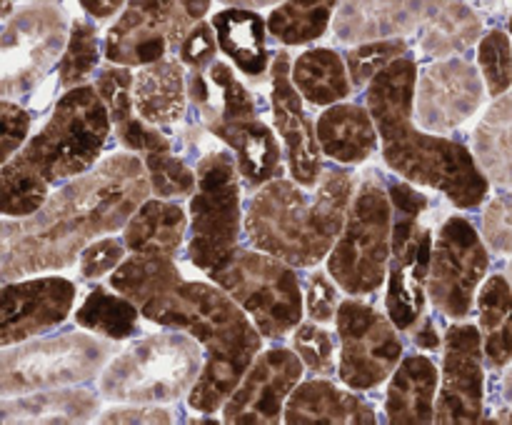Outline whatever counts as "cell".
I'll use <instances>...</instances> for the list:
<instances>
[{
    "label": "cell",
    "mask_w": 512,
    "mask_h": 425,
    "mask_svg": "<svg viewBox=\"0 0 512 425\" xmlns=\"http://www.w3.org/2000/svg\"><path fill=\"white\" fill-rule=\"evenodd\" d=\"M148 195L143 158L115 153L60 185L35 213L0 220V288L73 265L85 245L123 228Z\"/></svg>",
    "instance_id": "cell-1"
},
{
    "label": "cell",
    "mask_w": 512,
    "mask_h": 425,
    "mask_svg": "<svg viewBox=\"0 0 512 425\" xmlns=\"http://www.w3.org/2000/svg\"><path fill=\"white\" fill-rule=\"evenodd\" d=\"M418 63L403 55L368 83L365 103L380 135V155L398 178L443 193L458 208H478L490 193L488 175L463 143L415 128Z\"/></svg>",
    "instance_id": "cell-2"
},
{
    "label": "cell",
    "mask_w": 512,
    "mask_h": 425,
    "mask_svg": "<svg viewBox=\"0 0 512 425\" xmlns=\"http://www.w3.org/2000/svg\"><path fill=\"white\" fill-rule=\"evenodd\" d=\"M110 128L108 105L95 85L65 90L43 130L25 140L0 168V215L23 218L35 213L55 185L95 168Z\"/></svg>",
    "instance_id": "cell-3"
},
{
    "label": "cell",
    "mask_w": 512,
    "mask_h": 425,
    "mask_svg": "<svg viewBox=\"0 0 512 425\" xmlns=\"http://www.w3.org/2000/svg\"><path fill=\"white\" fill-rule=\"evenodd\" d=\"M140 315L185 330L203 345L205 365L188 393V405L205 415L223 408L263 345V333L220 285L178 280L140 305Z\"/></svg>",
    "instance_id": "cell-4"
},
{
    "label": "cell",
    "mask_w": 512,
    "mask_h": 425,
    "mask_svg": "<svg viewBox=\"0 0 512 425\" xmlns=\"http://www.w3.org/2000/svg\"><path fill=\"white\" fill-rule=\"evenodd\" d=\"M355 188L358 175L350 168L323 170L310 190L278 175L250 198L245 210L248 240L293 268H313L333 250Z\"/></svg>",
    "instance_id": "cell-5"
},
{
    "label": "cell",
    "mask_w": 512,
    "mask_h": 425,
    "mask_svg": "<svg viewBox=\"0 0 512 425\" xmlns=\"http://www.w3.org/2000/svg\"><path fill=\"white\" fill-rule=\"evenodd\" d=\"M480 30L478 13L463 0H343L333 23L338 43L405 38L435 58L470 48Z\"/></svg>",
    "instance_id": "cell-6"
},
{
    "label": "cell",
    "mask_w": 512,
    "mask_h": 425,
    "mask_svg": "<svg viewBox=\"0 0 512 425\" xmlns=\"http://www.w3.org/2000/svg\"><path fill=\"white\" fill-rule=\"evenodd\" d=\"M203 365V345L185 330L145 335L105 363L98 393L113 403H175L193 390Z\"/></svg>",
    "instance_id": "cell-7"
},
{
    "label": "cell",
    "mask_w": 512,
    "mask_h": 425,
    "mask_svg": "<svg viewBox=\"0 0 512 425\" xmlns=\"http://www.w3.org/2000/svg\"><path fill=\"white\" fill-rule=\"evenodd\" d=\"M393 253V205L388 185L370 170L355 188L343 230L328 260V273L348 295H370L388 280Z\"/></svg>",
    "instance_id": "cell-8"
},
{
    "label": "cell",
    "mask_w": 512,
    "mask_h": 425,
    "mask_svg": "<svg viewBox=\"0 0 512 425\" xmlns=\"http://www.w3.org/2000/svg\"><path fill=\"white\" fill-rule=\"evenodd\" d=\"M393 205V253L388 268V293L385 313L398 330L408 333L423 320L428 303V273L433 255V230L423 225L430 198L418 193L408 180H393L388 185Z\"/></svg>",
    "instance_id": "cell-9"
},
{
    "label": "cell",
    "mask_w": 512,
    "mask_h": 425,
    "mask_svg": "<svg viewBox=\"0 0 512 425\" xmlns=\"http://www.w3.org/2000/svg\"><path fill=\"white\" fill-rule=\"evenodd\" d=\"M198 188L190 195L188 260L195 268H220L238 253L245 228L240 170L233 150H210L195 165Z\"/></svg>",
    "instance_id": "cell-10"
},
{
    "label": "cell",
    "mask_w": 512,
    "mask_h": 425,
    "mask_svg": "<svg viewBox=\"0 0 512 425\" xmlns=\"http://www.w3.org/2000/svg\"><path fill=\"white\" fill-rule=\"evenodd\" d=\"M115 340L63 333L0 350V400L93 380L115 353Z\"/></svg>",
    "instance_id": "cell-11"
},
{
    "label": "cell",
    "mask_w": 512,
    "mask_h": 425,
    "mask_svg": "<svg viewBox=\"0 0 512 425\" xmlns=\"http://www.w3.org/2000/svg\"><path fill=\"white\" fill-rule=\"evenodd\" d=\"M208 278L225 290L265 338H285L305 315V295L293 265L265 250H238Z\"/></svg>",
    "instance_id": "cell-12"
},
{
    "label": "cell",
    "mask_w": 512,
    "mask_h": 425,
    "mask_svg": "<svg viewBox=\"0 0 512 425\" xmlns=\"http://www.w3.org/2000/svg\"><path fill=\"white\" fill-rule=\"evenodd\" d=\"M65 40L63 15L48 0H0V98L33 90Z\"/></svg>",
    "instance_id": "cell-13"
},
{
    "label": "cell",
    "mask_w": 512,
    "mask_h": 425,
    "mask_svg": "<svg viewBox=\"0 0 512 425\" xmlns=\"http://www.w3.org/2000/svg\"><path fill=\"white\" fill-rule=\"evenodd\" d=\"M210 0H125L123 15L105 35V58L118 65H148L178 50L205 18Z\"/></svg>",
    "instance_id": "cell-14"
},
{
    "label": "cell",
    "mask_w": 512,
    "mask_h": 425,
    "mask_svg": "<svg viewBox=\"0 0 512 425\" xmlns=\"http://www.w3.org/2000/svg\"><path fill=\"white\" fill-rule=\"evenodd\" d=\"M490 268L483 235L463 215H450L433 240L428 300L445 318L465 320L475 308L478 288Z\"/></svg>",
    "instance_id": "cell-15"
},
{
    "label": "cell",
    "mask_w": 512,
    "mask_h": 425,
    "mask_svg": "<svg viewBox=\"0 0 512 425\" xmlns=\"http://www.w3.org/2000/svg\"><path fill=\"white\" fill-rule=\"evenodd\" d=\"M335 323L340 338L338 378L360 393L385 383L405 353L398 325L390 315L350 295L340 300Z\"/></svg>",
    "instance_id": "cell-16"
},
{
    "label": "cell",
    "mask_w": 512,
    "mask_h": 425,
    "mask_svg": "<svg viewBox=\"0 0 512 425\" xmlns=\"http://www.w3.org/2000/svg\"><path fill=\"white\" fill-rule=\"evenodd\" d=\"M483 73L465 58H440L415 80V118L428 133H450L468 123L483 105Z\"/></svg>",
    "instance_id": "cell-17"
},
{
    "label": "cell",
    "mask_w": 512,
    "mask_h": 425,
    "mask_svg": "<svg viewBox=\"0 0 512 425\" xmlns=\"http://www.w3.org/2000/svg\"><path fill=\"white\" fill-rule=\"evenodd\" d=\"M443 348L435 423H480L485 408V353L480 328L473 323L450 325Z\"/></svg>",
    "instance_id": "cell-18"
},
{
    "label": "cell",
    "mask_w": 512,
    "mask_h": 425,
    "mask_svg": "<svg viewBox=\"0 0 512 425\" xmlns=\"http://www.w3.org/2000/svg\"><path fill=\"white\" fill-rule=\"evenodd\" d=\"M303 360L295 350L270 348L255 355L238 388L223 405L230 425H273L283 420L290 393L303 380Z\"/></svg>",
    "instance_id": "cell-19"
},
{
    "label": "cell",
    "mask_w": 512,
    "mask_h": 425,
    "mask_svg": "<svg viewBox=\"0 0 512 425\" xmlns=\"http://www.w3.org/2000/svg\"><path fill=\"white\" fill-rule=\"evenodd\" d=\"M75 303V283L63 275H38L0 288V348L58 328Z\"/></svg>",
    "instance_id": "cell-20"
},
{
    "label": "cell",
    "mask_w": 512,
    "mask_h": 425,
    "mask_svg": "<svg viewBox=\"0 0 512 425\" xmlns=\"http://www.w3.org/2000/svg\"><path fill=\"white\" fill-rule=\"evenodd\" d=\"M293 60L285 50H280L270 63V80H273V93H270V105H273V123L275 133L280 135L288 158L290 175L295 183L313 188L323 175V150H320L318 133L305 113L303 95L293 83Z\"/></svg>",
    "instance_id": "cell-21"
},
{
    "label": "cell",
    "mask_w": 512,
    "mask_h": 425,
    "mask_svg": "<svg viewBox=\"0 0 512 425\" xmlns=\"http://www.w3.org/2000/svg\"><path fill=\"white\" fill-rule=\"evenodd\" d=\"M203 120L210 133L233 150L235 160H238L240 178H243L248 188L258 190L268 180L278 178L280 163H283V150H280L275 133L263 120H220L215 115H203Z\"/></svg>",
    "instance_id": "cell-22"
},
{
    "label": "cell",
    "mask_w": 512,
    "mask_h": 425,
    "mask_svg": "<svg viewBox=\"0 0 512 425\" xmlns=\"http://www.w3.org/2000/svg\"><path fill=\"white\" fill-rule=\"evenodd\" d=\"M135 113L155 128L175 125L188 108V73L180 58L140 65L133 78Z\"/></svg>",
    "instance_id": "cell-23"
},
{
    "label": "cell",
    "mask_w": 512,
    "mask_h": 425,
    "mask_svg": "<svg viewBox=\"0 0 512 425\" xmlns=\"http://www.w3.org/2000/svg\"><path fill=\"white\" fill-rule=\"evenodd\" d=\"M438 365L428 355H403L390 375L385 393V418L393 425L435 423Z\"/></svg>",
    "instance_id": "cell-24"
},
{
    "label": "cell",
    "mask_w": 512,
    "mask_h": 425,
    "mask_svg": "<svg viewBox=\"0 0 512 425\" xmlns=\"http://www.w3.org/2000/svg\"><path fill=\"white\" fill-rule=\"evenodd\" d=\"M133 78L128 65H108L98 73L95 80V90L103 98V103L108 105L110 123H113L115 135L123 143V148H128L130 153H155V150H168L173 148L170 140L160 133L155 125L145 123L138 113H135L133 105Z\"/></svg>",
    "instance_id": "cell-25"
},
{
    "label": "cell",
    "mask_w": 512,
    "mask_h": 425,
    "mask_svg": "<svg viewBox=\"0 0 512 425\" xmlns=\"http://www.w3.org/2000/svg\"><path fill=\"white\" fill-rule=\"evenodd\" d=\"M283 420L290 425L310 423H348V425H373L378 423V413L370 403L350 390L338 388L330 380H308L298 383L285 403Z\"/></svg>",
    "instance_id": "cell-26"
},
{
    "label": "cell",
    "mask_w": 512,
    "mask_h": 425,
    "mask_svg": "<svg viewBox=\"0 0 512 425\" xmlns=\"http://www.w3.org/2000/svg\"><path fill=\"white\" fill-rule=\"evenodd\" d=\"M323 155L340 165H360L378 150V128L368 108L358 103L328 105L315 125Z\"/></svg>",
    "instance_id": "cell-27"
},
{
    "label": "cell",
    "mask_w": 512,
    "mask_h": 425,
    "mask_svg": "<svg viewBox=\"0 0 512 425\" xmlns=\"http://www.w3.org/2000/svg\"><path fill=\"white\" fill-rule=\"evenodd\" d=\"M188 213L175 200L145 198L123 225L130 253H160L175 258L188 235Z\"/></svg>",
    "instance_id": "cell-28"
},
{
    "label": "cell",
    "mask_w": 512,
    "mask_h": 425,
    "mask_svg": "<svg viewBox=\"0 0 512 425\" xmlns=\"http://www.w3.org/2000/svg\"><path fill=\"white\" fill-rule=\"evenodd\" d=\"M100 398L85 388H53L0 400V423H85Z\"/></svg>",
    "instance_id": "cell-29"
},
{
    "label": "cell",
    "mask_w": 512,
    "mask_h": 425,
    "mask_svg": "<svg viewBox=\"0 0 512 425\" xmlns=\"http://www.w3.org/2000/svg\"><path fill=\"white\" fill-rule=\"evenodd\" d=\"M213 30L218 35V45L240 73L250 78H260L270 68L268 23L258 13L248 8H228L213 15Z\"/></svg>",
    "instance_id": "cell-30"
},
{
    "label": "cell",
    "mask_w": 512,
    "mask_h": 425,
    "mask_svg": "<svg viewBox=\"0 0 512 425\" xmlns=\"http://www.w3.org/2000/svg\"><path fill=\"white\" fill-rule=\"evenodd\" d=\"M478 328L488 368L512 363V283L505 275H490L478 290Z\"/></svg>",
    "instance_id": "cell-31"
},
{
    "label": "cell",
    "mask_w": 512,
    "mask_h": 425,
    "mask_svg": "<svg viewBox=\"0 0 512 425\" xmlns=\"http://www.w3.org/2000/svg\"><path fill=\"white\" fill-rule=\"evenodd\" d=\"M473 153L490 183L512 188V90L495 98L473 133Z\"/></svg>",
    "instance_id": "cell-32"
},
{
    "label": "cell",
    "mask_w": 512,
    "mask_h": 425,
    "mask_svg": "<svg viewBox=\"0 0 512 425\" xmlns=\"http://www.w3.org/2000/svg\"><path fill=\"white\" fill-rule=\"evenodd\" d=\"M293 83L310 105H335L353 93L348 63L330 48H310L293 63Z\"/></svg>",
    "instance_id": "cell-33"
},
{
    "label": "cell",
    "mask_w": 512,
    "mask_h": 425,
    "mask_svg": "<svg viewBox=\"0 0 512 425\" xmlns=\"http://www.w3.org/2000/svg\"><path fill=\"white\" fill-rule=\"evenodd\" d=\"M178 280H183V275L175 265V258L160 253H133L110 275V285L120 295L133 300L138 308L155 295L165 293Z\"/></svg>",
    "instance_id": "cell-34"
},
{
    "label": "cell",
    "mask_w": 512,
    "mask_h": 425,
    "mask_svg": "<svg viewBox=\"0 0 512 425\" xmlns=\"http://www.w3.org/2000/svg\"><path fill=\"white\" fill-rule=\"evenodd\" d=\"M340 0H283L268 18V33L283 45L323 38Z\"/></svg>",
    "instance_id": "cell-35"
},
{
    "label": "cell",
    "mask_w": 512,
    "mask_h": 425,
    "mask_svg": "<svg viewBox=\"0 0 512 425\" xmlns=\"http://www.w3.org/2000/svg\"><path fill=\"white\" fill-rule=\"evenodd\" d=\"M138 315L140 308L133 300L98 285L75 310V323L108 340H128L138 330Z\"/></svg>",
    "instance_id": "cell-36"
},
{
    "label": "cell",
    "mask_w": 512,
    "mask_h": 425,
    "mask_svg": "<svg viewBox=\"0 0 512 425\" xmlns=\"http://www.w3.org/2000/svg\"><path fill=\"white\" fill-rule=\"evenodd\" d=\"M100 63L98 30L88 20H73L58 63V80L65 90L88 83Z\"/></svg>",
    "instance_id": "cell-37"
},
{
    "label": "cell",
    "mask_w": 512,
    "mask_h": 425,
    "mask_svg": "<svg viewBox=\"0 0 512 425\" xmlns=\"http://www.w3.org/2000/svg\"><path fill=\"white\" fill-rule=\"evenodd\" d=\"M143 163L145 170H148L150 193H155L158 198L180 200L193 195L195 188H198V175H195V170H190L173 153V148L145 153Z\"/></svg>",
    "instance_id": "cell-38"
},
{
    "label": "cell",
    "mask_w": 512,
    "mask_h": 425,
    "mask_svg": "<svg viewBox=\"0 0 512 425\" xmlns=\"http://www.w3.org/2000/svg\"><path fill=\"white\" fill-rule=\"evenodd\" d=\"M410 53V43L405 38H383L358 43V48L348 50L345 63H348L353 88H365L378 73H383L390 63Z\"/></svg>",
    "instance_id": "cell-39"
},
{
    "label": "cell",
    "mask_w": 512,
    "mask_h": 425,
    "mask_svg": "<svg viewBox=\"0 0 512 425\" xmlns=\"http://www.w3.org/2000/svg\"><path fill=\"white\" fill-rule=\"evenodd\" d=\"M478 68L483 73L488 95L500 98L512 88V45L505 30L495 28L478 43Z\"/></svg>",
    "instance_id": "cell-40"
},
{
    "label": "cell",
    "mask_w": 512,
    "mask_h": 425,
    "mask_svg": "<svg viewBox=\"0 0 512 425\" xmlns=\"http://www.w3.org/2000/svg\"><path fill=\"white\" fill-rule=\"evenodd\" d=\"M210 83L218 88L220 93V110L200 108L203 115H215L220 120H243V118H258V105H255L253 95L248 93L243 83L235 78L233 68L223 60H213L208 68Z\"/></svg>",
    "instance_id": "cell-41"
},
{
    "label": "cell",
    "mask_w": 512,
    "mask_h": 425,
    "mask_svg": "<svg viewBox=\"0 0 512 425\" xmlns=\"http://www.w3.org/2000/svg\"><path fill=\"white\" fill-rule=\"evenodd\" d=\"M293 350L310 373L320 378L335 375V340L323 323H300L293 330Z\"/></svg>",
    "instance_id": "cell-42"
},
{
    "label": "cell",
    "mask_w": 512,
    "mask_h": 425,
    "mask_svg": "<svg viewBox=\"0 0 512 425\" xmlns=\"http://www.w3.org/2000/svg\"><path fill=\"white\" fill-rule=\"evenodd\" d=\"M303 295L305 313L310 315V320L323 325L335 320L340 305V285L335 283V278L328 270H315V273H310Z\"/></svg>",
    "instance_id": "cell-43"
},
{
    "label": "cell",
    "mask_w": 512,
    "mask_h": 425,
    "mask_svg": "<svg viewBox=\"0 0 512 425\" xmlns=\"http://www.w3.org/2000/svg\"><path fill=\"white\" fill-rule=\"evenodd\" d=\"M125 250H128L125 240L113 238V235H105V238L100 235L80 250V275L95 280L103 278L105 273H113L125 260Z\"/></svg>",
    "instance_id": "cell-44"
},
{
    "label": "cell",
    "mask_w": 512,
    "mask_h": 425,
    "mask_svg": "<svg viewBox=\"0 0 512 425\" xmlns=\"http://www.w3.org/2000/svg\"><path fill=\"white\" fill-rule=\"evenodd\" d=\"M218 48L220 45H218V35H215L213 30V23L200 20V23H195L193 28L188 30V35L180 40L175 53H178L180 63H183L185 68L205 70L213 65Z\"/></svg>",
    "instance_id": "cell-45"
},
{
    "label": "cell",
    "mask_w": 512,
    "mask_h": 425,
    "mask_svg": "<svg viewBox=\"0 0 512 425\" xmlns=\"http://www.w3.org/2000/svg\"><path fill=\"white\" fill-rule=\"evenodd\" d=\"M483 238L495 253H512V193L498 195L483 213Z\"/></svg>",
    "instance_id": "cell-46"
},
{
    "label": "cell",
    "mask_w": 512,
    "mask_h": 425,
    "mask_svg": "<svg viewBox=\"0 0 512 425\" xmlns=\"http://www.w3.org/2000/svg\"><path fill=\"white\" fill-rule=\"evenodd\" d=\"M30 113L8 98H0V153L13 158L15 150L28 140Z\"/></svg>",
    "instance_id": "cell-47"
},
{
    "label": "cell",
    "mask_w": 512,
    "mask_h": 425,
    "mask_svg": "<svg viewBox=\"0 0 512 425\" xmlns=\"http://www.w3.org/2000/svg\"><path fill=\"white\" fill-rule=\"evenodd\" d=\"M100 423H173L168 408L155 403H128L100 415Z\"/></svg>",
    "instance_id": "cell-48"
},
{
    "label": "cell",
    "mask_w": 512,
    "mask_h": 425,
    "mask_svg": "<svg viewBox=\"0 0 512 425\" xmlns=\"http://www.w3.org/2000/svg\"><path fill=\"white\" fill-rule=\"evenodd\" d=\"M413 330H415L413 343L418 345V348L438 350L440 343H443V340H440V335H438V330H435L433 318H425V315H423V320H420V323L415 325Z\"/></svg>",
    "instance_id": "cell-49"
},
{
    "label": "cell",
    "mask_w": 512,
    "mask_h": 425,
    "mask_svg": "<svg viewBox=\"0 0 512 425\" xmlns=\"http://www.w3.org/2000/svg\"><path fill=\"white\" fill-rule=\"evenodd\" d=\"M188 98L193 100L198 108H208L210 105V88L205 83L203 70H190L188 73Z\"/></svg>",
    "instance_id": "cell-50"
},
{
    "label": "cell",
    "mask_w": 512,
    "mask_h": 425,
    "mask_svg": "<svg viewBox=\"0 0 512 425\" xmlns=\"http://www.w3.org/2000/svg\"><path fill=\"white\" fill-rule=\"evenodd\" d=\"M465 5L475 10V13H483L488 18H500V15L512 13V0H463Z\"/></svg>",
    "instance_id": "cell-51"
},
{
    "label": "cell",
    "mask_w": 512,
    "mask_h": 425,
    "mask_svg": "<svg viewBox=\"0 0 512 425\" xmlns=\"http://www.w3.org/2000/svg\"><path fill=\"white\" fill-rule=\"evenodd\" d=\"M80 5H83V10L88 15H93V18L98 20H105L110 18V15L118 13V10L125 5V0H80Z\"/></svg>",
    "instance_id": "cell-52"
},
{
    "label": "cell",
    "mask_w": 512,
    "mask_h": 425,
    "mask_svg": "<svg viewBox=\"0 0 512 425\" xmlns=\"http://www.w3.org/2000/svg\"><path fill=\"white\" fill-rule=\"evenodd\" d=\"M220 3L230 5V8H248V10H258V8H268V5L280 3V0H220Z\"/></svg>",
    "instance_id": "cell-53"
},
{
    "label": "cell",
    "mask_w": 512,
    "mask_h": 425,
    "mask_svg": "<svg viewBox=\"0 0 512 425\" xmlns=\"http://www.w3.org/2000/svg\"><path fill=\"white\" fill-rule=\"evenodd\" d=\"M480 423H512V408L495 410L493 418H483Z\"/></svg>",
    "instance_id": "cell-54"
},
{
    "label": "cell",
    "mask_w": 512,
    "mask_h": 425,
    "mask_svg": "<svg viewBox=\"0 0 512 425\" xmlns=\"http://www.w3.org/2000/svg\"><path fill=\"white\" fill-rule=\"evenodd\" d=\"M500 390H503V398L512 405V365L508 368V373L503 375V383H500Z\"/></svg>",
    "instance_id": "cell-55"
},
{
    "label": "cell",
    "mask_w": 512,
    "mask_h": 425,
    "mask_svg": "<svg viewBox=\"0 0 512 425\" xmlns=\"http://www.w3.org/2000/svg\"><path fill=\"white\" fill-rule=\"evenodd\" d=\"M505 273H508V275H505V278H508L510 283H512V260L508 263V270H505Z\"/></svg>",
    "instance_id": "cell-56"
},
{
    "label": "cell",
    "mask_w": 512,
    "mask_h": 425,
    "mask_svg": "<svg viewBox=\"0 0 512 425\" xmlns=\"http://www.w3.org/2000/svg\"><path fill=\"white\" fill-rule=\"evenodd\" d=\"M8 160H10V158H8V155H3V153H0V168H3V165H5V163H8Z\"/></svg>",
    "instance_id": "cell-57"
},
{
    "label": "cell",
    "mask_w": 512,
    "mask_h": 425,
    "mask_svg": "<svg viewBox=\"0 0 512 425\" xmlns=\"http://www.w3.org/2000/svg\"><path fill=\"white\" fill-rule=\"evenodd\" d=\"M508 30H510V35H512V15H510V20H508Z\"/></svg>",
    "instance_id": "cell-58"
},
{
    "label": "cell",
    "mask_w": 512,
    "mask_h": 425,
    "mask_svg": "<svg viewBox=\"0 0 512 425\" xmlns=\"http://www.w3.org/2000/svg\"><path fill=\"white\" fill-rule=\"evenodd\" d=\"M48 3H53V0H48Z\"/></svg>",
    "instance_id": "cell-59"
}]
</instances>
